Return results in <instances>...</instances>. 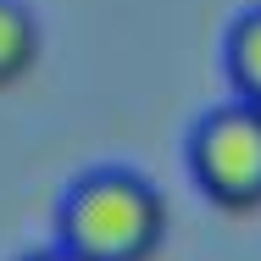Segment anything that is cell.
I'll return each mask as SVG.
<instances>
[{"label":"cell","mask_w":261,"mask_h":261,"mask_svg":"<svg viewBox=\"0 0 261 261\" xmlns=\"http://www.w3.org/2000/svg\"><path fill=\"white\" fill-rule=\"evenodd\" d=\"M184 156H189L200 195L217 200L222 211L261 206V106L239 100V95L206 106L189 122Z\"/></svg>","instance_id":"obj_2"},{"label":"cell","mask_w":261,"mask_h":261,"mask_svg":"<svg viewBox=\"0 0 261 261\" xmlns=\"http://www.w3.org/2000/svg\"><path fill=\"white\" fill-rule=\"evenodd\" d=\"M222 72H228L239 100L261 106V0L245 6L228 22V34H222Z\"/></svg>","instance_id":"obj_3"},{"label":"cell","mask_w":261,"mask_h":261,"mask_svg":"<svg viewBox=\"0 0 261 261\" xmlns=\"http://www.w3.org/2000/svg\"><path fill=\"white\" fill-rule=\"evenodd\" d=\"M167 233L161 189L122 161L84 167L56 200V245L84 261H145Z\"/></svg>","instance_id":"obj_1"},{"label":"cell","mask_w":261,"mask_h":261,"mask_svg":"<svg viewBox=\"0 0 261 261\" xmlns=\"http://www.w3.org/2000/svg\"><path fill=\"white\" fill-rule=\"evenodd\" d=\"M39 61V17L28 0H0V84H17Z\"/></svg>","instance_id":"obj_4"},{"label":"cell","mask_w":261,"mask_h":261,"mask_svg":"<svg viewBox=\"0 0 261 261\" xmlns=\"http://www.w3.org/2000/svg\"><path fill=\"white\" fill-rule=\"evenodd\" d=\"M17 261H84V256H72L67 245H39V250H28V256H17Z\"/></svg>","instance_id":"obj_5"}]
</instances>
